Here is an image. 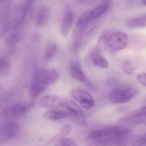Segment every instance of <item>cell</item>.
I'll list each match as a JSON object with an SVG mask.
<instances>
[{
	"label": "cell",
	"instance_id": "30bf717a",
	"mask_svg": "<svg viewBox=\"0 0 146 146\" xmlns=\"http://www.w3.org/2000/svg\"><path fill=\"white\" fill-rule=\"evenodd\" d=\"M62 111L68 114V116L78 119L84 118L83 111L76 103L69 99L64 100Z\"/></svg>",
	"mask_w": 146,
	"mask_h": 146
},
{
	"label": "cell",
	"instance_id": "7a4b0ae2",
	"mask_svg": "<svg viewBox=\"0 0 146 146\" xmlns=\"http://www.w3.org/2000/svg\"><path fill=\"white\" fill-rule=\"evenodd\" d=\"M59 72L55 69H40L34 73L30 88L32 98L38 97L58 78Z\"/></svg>",
	"mask_w": 146,
	"mask_h": 146
},
{
	"label": "cell",
	"instance_id": "d6986e66",
	"mask_svg": "<svg viewBox=\"0 0 146 146\" xmlns=\"http://www.w3.org/2000/svg\"><path fill=\"white\" fill-rule=\"evenodd\" d=\"M127 23L129 26L132 27H145L146 25V15L144 14L132 17L127 20Z\"/></svg>",
	"mask_w": 146,
	"mask_h": 146
},
{
	"label": "cell",
	"instance_id": "e0dca14e",
	"mask_svg": "<svg viewBox=\"0 0 146 146\" xmlns=\"http://www.w3.org/2000/svg\"><path fill=\"white\" fill-rule=\"evenodd\" d=\"M69 117L68 114L64 112L59 110H51L46 112L43 117L47 120L51 121H58Z\"/></svg>",
	"mask_w": 146,
	"mask_h": 146
},
{
	"label": "cell",
	"instance_id": "4fadbf2b",
	"mask_svg": "<svg viewBox=\"0 0 146 146\" xmlns=\"http://www.w3.org/2000/svg\"><path fill=\"white\" fill-rule=\"evenodd\" d=\"M111 1H106L100 4L97 7L90 11L87 12L90 22L96 20L104 15L111 7Z\"/></svg>",
	"mask_w": 146,
	"mask_h": 146
},
{
	"label": "cell",
	"instance_id": "5bb4252c",
	"mask_svg": "<svg viewBox=\"0 0 146 146\" xmlns=\"http://www.w3.org/2000/svg\"><path fill=\"white\" fill-rule=\"evenodd\" d=\"M50 17V11L49 7L43 6L38 11L35 19V23L39 27L45 26L48 23Z\"/></svg>",
	"mask_w": 146,
	"mask_h": 146
},
{
	"label": "cell",
	"instance_id": "ba28073f",
	"mask_svg": "<svg viewBox=\"0 0 146 146\" xmlns=\"http://www.w3.org/2000/svg\"><path fill=\"white\" fill-rule=\"evenodd\" d=\"M19 130V126L16 122L5 123L0 127V141H6L13 138L17 135Z\"/></svg>",
	"mask_w": 146,
	"mask_h": 146
},
{
	"label": "cell",
	"instance_id": "cb8c5ba5",
	"mask_svg": "<svg viewBox=\"0 0 146 146\" xmlns=\"http://www.w3.org/2000/svg\"><path fill=\"white\" fill-rule=\"evenodd\" d=\"M22 38L21 34L18 33H15L12 34L7 39V44L10 46H13L20 42Z\"/></svg>",
	"mask_w": 146,
	"mask_h": 146
},
{
	"label": "cell",
	"instance_id": "8992f818",
	"mask_svg": "<svg viewBox=\"0 0 146 146\" xmlns=\"http://www.w3.org/2000/svg\"><path fill=\"white\" fill-rule=\"evenodd\" d=\"M129 42V37L124 32L120 31H111L108 40V48L115 51L124 49Z\"/></svg>",
	"mask_w": 146,
	"mask_h": 146
},
{
	"label": "cell",
	"instance_id": "603a6c76",
	"mask_svg": "<svg viewBox=\"0 0 146 146\" xmlns=\"http://www.w3.org/2000/svg\"><path fill=\"white\" fill-rule=\"evenodd\" d=\"M54 146H78L76 143L71 138H64L57 141Z\"/></svg>",
	"mask_w": 146,
	"mask_h": 146
},
{
	"label": "cell",
	"instance_id": "44dd1931",
	"mask_svg": "<svg viewBox=\"0 0 146 146\" xmlns=\"http://www.w3.org/2000/svg\"><path fill=\"white\" fill-rule=\"evenodd\" d=\"M11 70V64L8 60L0 57V76L8 75Z\"/></svg>",
	"mask_w": 146,
	"mask_h": 146
},
{
	"label": "cell",
	"instance_id": "7402d4cb",
	"mask_svg": "<svg viewBox=\"0 0 146 146\" xmlns=\"http://www.w3.org/2000/svg\"><path fill=\"white\" fill-rule=\"evenodd\" d=\"M72 127L71 125L69 124H66L62 126L60 130V132L57 135L55 136L52 139V141H58L60 139L64 138L67 135L70 134V132L71 131Z\"/></svg>",
	"mask_w": 146,
	"mask_h": 146
},
{
	"label": "cell",
	"instance_id": "3957f363",
	"mask_svg": "<svg viewBox=\"0 0 146 146\" xmlns=\"http://www.w3.org/2000/svg\"><path fill=\"white\" fill-rule=\"evenodd\" d=\"M146 107L132 111L125 114L119 121L120 126L130 129L146 121Z\"/></svg>",
	"mask_w": 146,
	"mask_h": 146
},
{
	"label": "cell",
	"instance_id": "d4e9b609",
	"mask_svg": "<svg viewBox=\"0 0 146 146\" xmlns=\"http://www.w3.org/2000/svg\"><path fill=\"white\" fill-rule=\"evenodd\" d=\"M134 67L132 64L129 60H126L123 64V70L125 74L131 75L134 72Z\"/></svg>",
	"mask_w": 146,
	"mask_h": 146
},
{
	"label": "cell",
	"instance_id": "9a60e30c",
	"mask_svg": "<svg viewBox=\"0 0 146 146\" xmlns=\"http://www.w3.org/2000/svg\"><path fill=\"white\" fill-rule=\"evenodd\" d=\"M70 72L71 76L74 79L80 82H82L91 87L92 84L90 82L85 76L81 67L76 64H72L70 66Z\"/></svg>",
	"mask_w": 146,
	"mask_h": 146
},
{
	"label": "cell",
	"instance_id": "4316f807",
	"mask_svg": "<svg viewBox=\"0 0 146 146\" xmlns=\"http://www.w3.org/2000/svg\"><path fill=\"white\" fill-rule=\"evenodd\" d=\"M137 79L138 82L143 86L146 85V74L145 73H141L137 75Z\"/></svg>",
	"mask_w": 146,
	"mask_h": 146
},
{
	"label": "cell",
	"instance_id": "484cf974",
	"mask_svg": "<svg viewBox=\"0 0 146 146\" xmlns=\"http://www.w3.org/2000/svg\"><path fill=\"white\" fill-rule=\"evenodd\" d=\"M146 141V135H144L137 140L133 146H145Z\"/></svg>",
	"mask_w": 146,
	"mask_h": 146
},
{
	"label": "cell",
	"instance_id": "8fae6325",
	"mask_svg": "<svg viewBox=\"0 0 146 146\" xmlns=\"http://www.w3.org/2000/svg\"><path fill=\"white\" fill-rule=\"evenodd\" d=\"M29 105L24 103L12 104L6 107L3 110V114L7 117H19L25 113L29 108Z\"/></svg>",
	"mask_w": 146,
	"mask_h": 146
},
{
	"label": "cell",
	"instance_id": "277c9868",
	"mask_svg": "<svg viewBox=\"0 0 146 146\" xmlns=\"http://www.w3.org/2000/svg\"><path fill=\"white\" fill-rule=\"evenodd\" d=\"M137 90L131 87H123L113 90L109 94L110 101L114 104H122L128 102L134 98Z\"/></svg>",
	"mask_w": 146,
	"mask_h": 146
},
{
	"label": "cell",
	"instance_id": "52a82bcc",
	"mask_svg": "<svg viewBox=\"0 0 146 146\" xmlns=\"http://www.w3.org/2000/svg\"><path fill=\"white\" fill-rule=\"evenodd\" d=\"M71 93L72 97L78 102L83 108L90 109L94 105V98L89 92L80 89H74Z\"/></svg>",
	"mask_w": 146,
	"mask_h": 146
},
{
	"label": "cell",
	"instance_id": "ac0fdd59",
	"mask_svg": "<svg viewBox=\"0 0 146 146\" xmlns=\"http://www.w3.org/2000/svg\"><path fill=\"white\" fill-rule=\"evenodd\" d=\"M111 31L108 29L105 30V31L102 32L100 36L98 38L96 48L99 52H102L106 51L108 48V40Z\"/></svg>",
	"mask_w": 146,
	"mask_h": 146
},
{
	"label": "cell",
	"instance_id": "83f0119b",
	"mask_svg": "<svg viewBox=\"0 0 146 146\" xmlns=\"http://www.w3.org/2000/svg\"><path fill=\"white\" fill-rule=\"evenodd\" d=\"M141 4L142 5H144V6H146V0H142L141 1Z\"/></svg>",
	"mask_w": 146,
	"mask_h": 146
},
{
	"label": "cell",
	"instance_id": "2e32d148",
	"mask_svg": "<svg viewBox=\"0 0 146 146\" xmlns=\"http://www.w3.org/2000/svg\"><path fill=\"white\" fill-rule=\"evenodd\" d=\"M91 58L92 62L96 66L101 68H107L109 64L107 60L96 48L92 50L91 52Z\"/></svg>",
	"mask_w": 146,
	"mask_h": 146
},
{
	"label": "cell",
	"instance_id": "5b68a950",
	"mask_svg": "<svg viewBox=\"0 0 146 146\" xmlns=\"http://www.w3.org/2000/svg\"><path fill=\"white\" fill-rule=\"evenodd\" d=\"M90 22L87 13L83 14L78 19L75 26L72 37V46L74 49H77L80 46L84 33Z\"/></svg>",
	"mask_w": 146,
	"mask_h": 146
},
{
	"label": "cell",
	"instance_id": "7c38bea8",
	"mask_svg": "<svg viewBox=\"0 0 146 146\" xmlns=\"http://www.w3.org/2000/svg\"><path fill=\"white\" fill-rule=\"evenodd\" d=\"M75 19V14L73 11L70 8L66 10L61 23V32L64 36L69 34L73 25Z\"/></svg>",
	"mask_w": 146,
	"mask_h": 146
},
{
	"label": "cell",
	"instance_id": "6da1fadb",
	"mask_svg": "<svg viewBox=\"0 0 146 146\" xmlns=\"http://www.w3.org/2000/svg\"><path fill=\"white\" fill-rule=\"evenodd\" d=\"M130 129L120 125L97 130L87 137V143L90 146L117 145L124 141Z\"/></svg>",
	"mask_w": 146,
	"mask_h": 146
},
{
	"label": "cell",
	"instance_id": "9c48e42d",
	"mask_svg": "<svg viewBox=\"0 0 146 146\" xmlns=\"http://www.w3.org/2000/svg\"><path fill=\"white\" fill-rule=\"evenodd\" d=\"M64 100L54 95H47L41 98L40 106L52 110L62 111Z\"/></svg>",
	"mask_w": 146,
	"mask_h": 146
},
{
	"label": "cell",
	"instance_id": "ffe728a7",
	"mask_svg": "<svg viewBox=\"0 0 146 146\" xmlns=\"http://www.w3.org/2000/svg\"><path fill=\"white\" fill-rule=\"evenodd\" d=\"M58 47L54 43H50L46 47L43 55V58L46 61H49L54 58L58 52Z\"/></svg>",
	"mask_w": 146,
	"mask_h": 146
}]
</instances>
